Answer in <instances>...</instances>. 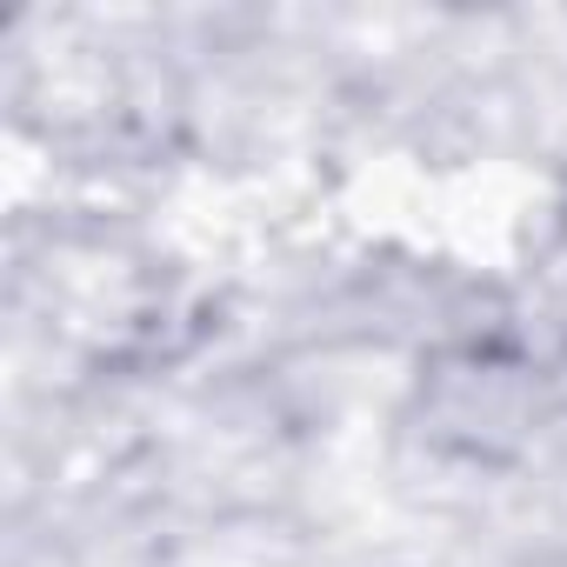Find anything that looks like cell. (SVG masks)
I'll use <instances>...</instances> for the list:
<instances>
[{
	"mask_svg": "<svg viewBox=\"0 0 567 567\" xmlns=\"http://www.w3.org/2000/svg\"><path fill=\"white\" fill-rule=\"evenodd\" d=\"M547 421L560 414H554L540 354L501 334L441 341L421 361L408 394V427L461 467H514L547 434Z\"/></svg>",
	"mask_w": 567,
	"mask_h": 567,
	"instance_id": "cell-1",
	"label": "cell"
},
{
	"mask_svg": "<svg viewBox=\"0 0 567 567\" xmlns=\"http://www.w3.org/2000/svg\"><path fill=\"white\" fill-rule=\"evenodd\" d=\"M540 368H547V394H554V414L567 421V334L540 354Z\"/></svg>",
	"mask_w": 567,
	"mask_h": 567,
	"instance_id": "cell-2",
	"label": "cell"
}]
</instances>
